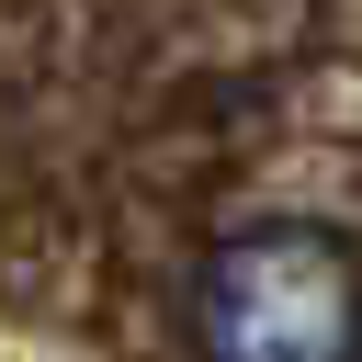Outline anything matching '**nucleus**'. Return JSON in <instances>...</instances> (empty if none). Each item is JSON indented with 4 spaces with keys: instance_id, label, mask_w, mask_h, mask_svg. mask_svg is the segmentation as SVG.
I'll return each mask as SVG.
<instances>
[{
    "instance_id": "obj_1",
    "label": "nucleus",
    "mask_w": 362,
    "mask_h": 362,
    "mask_svg": "<svg viewBox=\"0 0 362 362\" xmlns=\"http://www.w3.org/2000/svg\"><path fill=\"white\" fill-rule=\"evenodd\" d=\"M204 362H362V249L339 226L272 215L204 260Z\"/></svg>"
}]
</instances>
